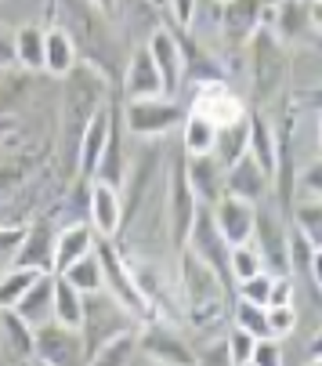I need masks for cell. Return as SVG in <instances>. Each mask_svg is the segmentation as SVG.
Wrapping results in <instances>:
<instances>
[{
    "mask_svg": "<svg viewBox=\"0 0 322 366\" xmlns=\"http://www.w3.org/2000/svg\"><path fill=\"white\" fill-rule=\"evenodd\" d=\"M15 134V120H8L4 113H0V142H4V138H11Z\"/></svg>",
    "mask_w": 322,
    "mask_h": 366,
    "instance_id": "obj_50",
    "label": "cell"
},
{
    "mask_svg": "<svg viewBox=\"0 0 322 366\" xmlns=\"http://www.w3.org/2000/svg\"><path fill=\"white\" fill-rule=\"evenodd\" d=\"M109 120H113V102H105V106L84 124L80 138H76V174L84 182L94 178V167H98V156L105 149V138H109Z\"/></svg>",
    "mask_w": 322,
    "mask_h": 366,
    "instance_id": "obj_15",
    "label": "cell"
},
{
    "mask_svg": "<svg viewBox=\"0 0 322 366\" xmlns=\"http://www.w3.org/2000/svg\"><path fill=\"white\" fill-rule=\"evenodd\" d=\"M253 345H257V337H250L246 330L232 327V330H228V341H225L232 366H243V362H250V355H253Z\"/></svg>",
    "mask_w": 322,
    "mask_h": 366,
    "instance_id": "obj_42",
    "label": "cell"
},
{
    "mask_svg": "<svg viewBox=\"0 0 322 366\" xmlns=\"http://www.w3.org/2000/svg\"><path fill=\"white\" fill-rule=\"evenodd\" d=\"M246 44H250V55H253V91H257L261 102H268L279 91L283 73H286V59H283L279 36L272 29H257Z\"/></svg>",
    "mask_w": 322,
    "mask_h": 366,
    "instance_id": "obj_7",
    "label": "cell"
},
{
    "mask_svg": "<svg viewBox=\"0 0 322 366\" xmlns=\"http://www.w3.org/2000/svg\"><path fill=\"white\" fill-rule=\"evenodd\" d=\"M268 290H272V276H268V272H257V276H250V280L239 283V301L268 305Z\"/></svg>",
    "mask_w": 322,
    "mask_h": 366,
    "instance_id": "obj_43",
    "label": "cell"
},
{
    "mask_svg": "<svg viewBox=\"0 0 322 366\" xmlns=\"http://www.w3.org/2000/svg\"><path fill=\"white\" fill-rule=\"evenodd\" d=\"M196 211H199V199L188 185V174H185V152L171 160V174H167V229H171V243L174 250L185 247L188 239V229L196 222Z\"/></svg>",
    "mask_w": 322,
    "mask_h": 366,
    "instance_id": "obj_5",
    "label": "cell"
},
{
    "mask_svg": "<svg viewBox=\"0 0 322 366\" xmlns=\"http://www.w3.org/2000/svg\"><path fill=\"white\" fill-rule=\"evenodd\" d=\"M69 287H76L80 294H98L101 290V261H98V254L91 250V254H84L80 261H73V265L66 269V272H59Z\"/></svg>",
    "mask_w": 322,
    "mask_h": 366,
    "instance_id": "obj_34",
    "label": "cell"
},
{
    "mask_svg": "<svg viewBox=\"0 0 322 366\" xmlns=\"http://www.w3.org/2000/svg\"><path fill=\"white\" fill-rule=\"evenodd\" d=\"M210 218L218 225L221 239L228 247H243L253 239V222H257V203L236 199V196H221L218 203L210 207Z\"/></svg>",
    "mask_w": 322,
    "mask_h": 366,
    "instance_id": "obj_10",
    "label": "cell"
},
{
    "mask_svg": "<svg viewBox=\"0 0 322 366\" xmlns=\"http://www.w3.org/2000/svg\"><path fill=\"white\" fill-rule=\"evenodd\" d=\"M15 66L29 73L44 69V29L40 26H22L15 33Z\"/></svg>",
    "mask_w": 322,
    "mask_h": 366,
    "instance_id": "obj_32",
    "label": "cell"
},
{
    "mask_svg": "<svg viewBox=\"0 0 322 366\" xmlns=\"http://www.w3.org/2000/svg\"><path fill=\"white\" fill-rule=\"evenodd\" d=\"M286 265H290V272L304 276V280H308V287H311V294L318 297V290H322L318 247H315L308 236H301L297 229H293V232H286Z\"/></svg>",
    "mask_w": 322,
    "mask_h": 366,
    "instance_id": "obj_23",
    "label": "cell"
},
{
    "mask_svg": "<svg viewBox=\"0 0 322 366\" xmlns=\"http://www.w3.org/2000/svg\"><path fill=\"white\" fill-rule=\"evenodd\" d=\"M87 211H91V229L98 239H113L124 229V203H120V189H113V185L91 182Z\"/></svg>",
    "mask_w": 322,
    "mask_h": 366,
    "instance_id": "obj_16",
    "label": "cell"
},
{
    "mask_svg": "<svg viewBox=\"0 0 322 366\" xmlns=\"http://www.w3.org/2000/svg\"><path fill=\"white\" fill-rule=\"evenodd\" d=\"M55 225L51 222H33L29 229H22L19 250L11 269H33V272H51V257H55Z\"/></svg>",
    "mask_w": 322,
    "mask_h": 366,
    "instance_id": "obj_13",
    "label": "cell"
},
{
    "mask_svg": "<svg viewBox=\"0 0 322 366\" xmlns=\"http://www.w3.org/2000/svg\"><path fill=\"white\" fill-rule=\"evenodd\" d=\"M264 323H268V337H286L297 330V312L293 305H268L264 308Z\"/></svg>",
    "mask_w": 322,
    "mask_h": 366,
    "instance_id": "obj_39",
    "label": "cell"
},
{
    "mask_svg": "<svg viewBox=\"0 0 322 366\" xmlns=\"http://www.w3.org/2000/svg\"><path fill=\"white\" fill-rule=\"evenodd\" d=\"M33 359L44 366H87V348L76 327L47 320L33 327Z\"/></svg>",
    "mask_w": 322,
    "mask_h": 366,
    "instance_id": "obj_4",
    "label": "cell"
},
{
    "mask_svg": "<svg viewBox=\"0 0 322 366\" xmlns=\"http://www.w3.org/2000/svg\"><path fill=\"white\" fill-rule=\"evenodd\" d=\"M246 134H250V120H236V124H225L213 131V160H218L221 167H232L239 156L246 152Z\"/></svg>",
    "mask_w": 322,
    "mask_h": 366,
    "instance_id": "obj_30",
    "label": "cell"
},
{
    "mask_svg": "<svg viewBox=\"0 0 322 366\" xmlns=\"http://www.w3.org/2000/svg\"><path fill=\"white\" fill-rule=\"evenodd\" d=\"M178 44H181V80H188V84L225 80V73H221L218 62H213V55H206V51H203L192 36H185V40H178Z\"/></svg>",
    "mask_w": 322,
    "mask_h": 366,
    "instance_id": "obj_28",
    "label": "cell"
},
{
    "mask_svg": "<svg viewBox=\"0 0 322 366\" xmlns=\"http://www.w3.org/2000/svg\"><path fill=\"white\" fill-rule=\"evenodd\" d=\"M196 366H232L228 348H225V345H213V348H206L203 355H196Z\"/></svg>",
    "mask_w": 322,
    "mask_h": 366,
    "instance_id": "obj_48",
    "label": "cell"
},
{
    "mask_svg": "<svg viewBox=\"0 0 322 366\" xmlns=\"http://www.w3.org/2000/svg\"><path fill=\"white\" fill-rule=\"evenodd\" d=\"M15 66V36L4 29V26H0V69H11Z\"/></svg>",
    "mask_w": 322,
    "mask_h": 366,
    "instance_id": "obj_49",
    "label": "cell"
},
{
    "mask_svg": "<svg viewBox=\"0 0 322 366\" xmlns=\"http://www.w3.org/2000/svg\"><path fill=\"white\" fill-rule=\"evenodd\" d=\"M51 320L62 327H76L84 323V294L76 287H69L62 276H55V297H51Z\"/></svg>",
    "mask_w": 322,
    "mask_h": 366,
    "instance_id": "obj_31",
    "label": "cell"
},
{
    "mask_svg": "<svg viewBox=\"0 0 322 366\" xmlns=\"http://www.w3.org/2000/svg\"><path fill=\"white\" fill-rule=\"evenodd\" d=\"M185 174H188V185L196 192L199 203H218L225 196V167L213 160V156H185Z\"/></svg>",
    "mask_w": 322,
    "mask_h": 366,
    "instance_id": "obj_20",
    "label": "cell"
},
{
    "mask_svg": "<svg viewBox=\"0 0 322 366\" xmlns=\"http://www.w3.org/2000/svg\"><path fill=\"white\" fill-rule=\"evenodd\" d=\"M308 366H322V359H318V355H311V359H308Z\"/></svg>",
    "mask_w": 322,
    "mask_h": 366,
    "instance_id": "obj_53",
    "label": "cell"
},
{
    "mask_svg": "<svg viewBox=\"0 0 322 366\" xmlns=\"http://www.w3.org/2000/svg\"><path fill=\"white\" fill-rule=\"evenodd\" d=\"M196 8H199V0H171V15L181 29H188L196 22Z\"/></svg>",
    "mask_w": 322,
    "mask_h": 366,
    "instance_id": "obj_47",
    "label": "cell"
},
{
    "mask_svg": "<svg viewBox=\"0 0 322 366\" xmlns=\"http://www.w3.org/2000/svg\"><path fill=\"white\" fill-rule=\"evenodd\" d=\"M243 366H250V362H243Z\"/></svg>",
    "mask_w": 322,
    "mask_h": 366,
    "instance_id": "obj_58",
    "label": "cell"
},
{
    "mask_svg": "<svg viewBox=\"0 0 322 366\" xmlns=\"http://www.w3.org/2000/svg\"><path fill=\"white\" fill-rule=\"evenodd\" d=\"M218 26L232 47H243L264 26V0H221Z\"/></svg>",
    "mask_w": 322,
    "mask_h": 366,
    "instance_id": "obj_12",
    "label": "cell"
},
{
    "mask_svg": "<svg viewBox=\"0 0 322 366\" xmlns=\"http://www.w3.org/2000/svg\"><path fill=\"white\" fill-rule=\"evenodd\" d=\"M94 8H101V11H113V0H94Z\"/></svg>",
    "mask_w": 322,
    "mask_h": 366,
    "instance_id": "obj_52",
    "label": "cell"
},
{
    "mask_svg": "<svg viewBox=\"0 0 322 366\" xmlns=\"http://www.w3.org/2000/svg\"><path fill=\"white\" fill-rule=\"evenodd\" d=\"M163 94V84H159V73L149 59V51L138 47L131 62H127V73H124V98L127 102H138V98H159Z\"/></svg>",
    "mask_w": 322,
    "mask_h": 366,
    "instance_id": "obj_22",
    "label": "cell"
},
{
    "mask_svg": "<svg viewBox=\"0 0 322 366\" xmlns=\"http://www.w3.org/2000/svg\"><path fill=\"white\" fill-rule=\"evenodd\" d=\"M94 254H98V261H101V290L109 294L120 308H127L134 320H152V312H149V301H145V294L138 290V283H134V272H131V265H127V257L116 250V243L113 239H94Z\"/></svg>",
    "mask_w": 322,
    "mask_h": 366,
    "instance_id": "obj_3",
    "label": "cell"
},
{
    "mask_svg": "<svg viewBox=\"0 0 322 366\" xmlns=\"http://www.w3.org/2000/svg\"><path fill=\"white\" fill-rule=\"evenodd\" d=\"M127 366H159V362H152L149 355H141V352L134 348V355H131V362H127Z\"/></svg>",
    "mask_w": 322,
    "mask_h": 366,
    "instance_id": "obj_51",
    "label": "cell"
},
{
    "mask_svg": "<svg viewBox=\"0 0 322 366\" xmlns=\"http://www.w3.org/2000/svg\"><path fill=\"white\" fill-rule=\"evenodd\" d=\"M94 229L91 225H66L59 236H55V257H51V272H66L69 265H73V261H80L84 254H91L94 250Z\"/></svg>",
    "mask_w": 322,
    "mask_h": 366,
    "instance_id": "obj_24",
    "label": "cell"
},
{
    "mask_svg": "<svg viewBox=\"0 0 322 366\" xmlns=\"http://www.w3.org/2000/svg\"><path fill=\"white\" fill-rule=\"evenodd\" d=\"M264 4H276V0H264Z\"/></svg>",
    "mask_w": 322,
    "mask_h": 366,
    "instance_id": "obj_55",
    "label": "cell"
},
{
    "mask_svg": "<svg viewBox=\"0 0 322 366\" xmlns=\"http://www.w3.org/2000/svg\"><path fill=\"white\" fill-rule=\"evenodd\" d=\"M0 76H4V69H0Z\"/></svg>",
    "mask_w": 322,
    "mask_h": 366,
    "instance_id": "obj_57",
    "label": "cell"
},
{
    "mask_svg": "<svg viewBox=\"0 0 322 366\" xmlns=\"http://www.w3.org/2000/svg\"><path fill=\"white\" fill-rule=\"evenodd\" d=\"M131 355H134V330H124L113 341H105L98 352H91L87 366H127Z\"/></svg>",
    "mask_w": 322,
    "mask_h": 366,
    "instance_id": "obj_35",
    "label": "cell"
},
{
    "mask_svg": "<svg viewBox=\"0 0 322 366\" xmlns=\"http://www.w3.org/2000/svg\"><path fill=\"white\" fill-rule=\"evenodd\" d=\"M257 272H264V265H261V254H257L253 243H243V247L228 250V280L243 283V280H250Z\"/></svg>",
    "mask_w": 322,
    "mask_h": 366,
    "instance_id": "obj_36",
    "label": "cell"
},
{
    "mask_svg": "<svg viewBox=\"0 0 322 366\" xmlns=\"http://www.w3.org/2000/svg\"><path fill=\"white\" fill-rule=\"evenodd\" d=\"M185 134H181V149H185V156H206V152H213V127L206 117H199V113H185Z\"/></svg>",
    "mask_w": 322,
    "mask_h": 366,
    "instance_id": "obj_33",
    "label": "cell"
},
{
    "mask_svg": "<svg viewBox=\"0 0 322 366\" xmlns=\"http://www.w3.org/2000/svg\"><path fill=\"white\" fill-rule=\"evenodd\" d=\"M127 178V156H124V117H120V106H113V120H109V138H105V149L98 156V167H94V178L91 182H105L120 189Z\"/></svg>",
    "mask_w": 322,
    "mask_h": 366,
    "instance_id": "obj_18",
    "label": "cell"
},
{
    "mask_svg": "<svg viewBox=\"0 0 322 366\" xmlns=\"http://www.w3.org/2000/svg\"><path fill=\"white\" fill-rule=\"evenodd\" d=\"M51 297H55V272H40L29 283V290L15 301V312L29 327H40L51 320Z\"/></svg>",
    "mask_w": 322,
    "mask_h": 366,
    "instance_id": "obj_25",
    "label": "cell"
},
{
    "mask_svg": "<svg viewBox=\"0 0 322 366\" xmlns=\"http://www.w3.org/2000/svg\"><path fill=\"white\" fill-rule=\"evenodd\" d=\"M264 22L283 40H301L308 29L318 26V4L315 0H276V8L264 4Z\"/></svg>",
    "mask_w": 322,
    "mask_h": 366,
    "instance_id": "obj_11",
    "label": "cell"
},
{
    "mask_svg": "<svg viewBox=\"0 0 322 366\" xmlns=\"http://www.w3.org/2000/svg\"><path fill=\"white\" fill-rule=\"evenodd\" d=\"M181 120H185V109L178 106V102H171L167 94L127 102V113H124L127 131L138 134V138H159V134L174 131Z\"/></svg>",
    "mask_w": 322,
    "mask_h": 366,
    "instance_id": "obj_6",
    "label": "cell"
},
{
    "mask_svg": "<svg viewBox=\"0 0 322 366\" xmlns=\"http://www.w3.org/2000/svg\"><path fill=\"white\" fill-rule=\"evenodd\" d=\"M293 192H297V199L322 203V167H318V164H311L308 171H301V174H297V182H293Z\"/></svg>",
    "mask_w": 322,
    "mask_h": 366,
    "instance_id": "obj_41",
    "label": "cell"
},
{
    "mask_svg": "<svg viewBox=\"0 0 322 366\" xmlns=\"http://www.w3.org/2000/svg\"><path fill=\"white\" fill-rule=\"evenodd\" d=\"M250 366H283L279 341H276V337H257L253 355H250Z\"/></svg>",
    "mask_w": 322,
    "mask_h": 366,
    "instance_id": "obj_44",
    "label": "cell"
},
{
    "mask_svg": "<svg viewBox=\"0 0 322 366\" xmlns=\"http://www.w3.org/2000/svg\"><path fill=\"white\" fill-rule=\"evenodd\" d=\"M76 62H80V59H76V40H73V33L62 29V26L44 29V69L55 73V76H66Z\"/></svg>",
    "mask_w": 322,
    "mask_h": 366,
    "instance_id": "obj_27",
    "label": "cell"
},
{
    "mask_svg": "<svg viewBox=\"0 0 322 366\" xmlns=\"http://www.w3.org/2000/svg\"><path fill=\"white\" fill-rule=\"evenodd\" d=\"M268 305H293V283H290V276H272ZM268 305H264V308H268Z\"/></svg>",
    "mask_w": 322,
    "mask_h": 366,
    "instance_id": "obj_46",
    "label": "cell"
},
{
    "mask_svg": "<svg viewBox=\"0 0 322 366\" xmlns=\"http://www.w3.org/2000/svg\"><path fill=\"white\" fill-rule=\"evenodd\" d=\"M192 113L206 117L213 127H225L246 117L239 94L225 84V80H210V84H196V98H192Z\"/></svg>",
    "mask_w": 322,
    "mask_h": 366,
    "instance_id": "obj_9",
    "label": "cell"
},
{
    "mask_svg": "<svg viewBox=\"0 0 322 366\" xmlns=\"http://www.w3.org/2000/svg\"><path fill=\"white\" fill-rule=\"evenodd\" d=\"M268 178L250 156L243 152L232 167H225V196H236V199H246V203H261L268 196Z\"/></svg>",
    "mask_w": 322,
    "mask_h": 366,
    "instance_id": "obj_21",
    "label": "cell"
},
{
    "mask_svg": "<svg viewBox=\"0 0 322 366\" xmlns=\"http://www.w3.org/2000/svg\"><path fill=\"white\" fill-rule=\"evenodd\" d=\"M261 254V265L268 276H290L286 265V229L279 225V218L272 214H257L253 222V239H250Z\"/></svg>",
    "mask_w": 322,
    "mask_h": 366,
    "instance_id": "obj_14",
    "label": "cell"
},
{
    "mask_svg": "<svg viewBox=\"0 0 322 366\" xmlns=\"http://www.w3.org/2000/svg\"><path fill=\"white\" fill-rule=\"evenodd\" d=\"M145 51H149V59H152V66L159 73L163 94H174L181 87V44H178V36L171 29H152Z\"/></svg>",
    "mask_w": 322,
    "mask_h": 366,
    "instance_id": "obj_17",
    "label": "cell"
},
{
    "mask_svg": "<svg viewBox=\"0 0 322 366\" xmlns=\"http://www.w3.org/2000/svg\"><path fill=\"white\" fill-rule=\"evenodd\" d=\"M178 272H181V297H185L188 323L192 327L221 323L225 305H228V283H221V276L206 269L188 247L178 250Z\"/></svg>",
    "mask_w": 322,
    "mask_h": 366,
    "instance_id": "obj_1",
    "label": "cell"
},
{
    "mask_svg": "<svg viewBox=\"0 0 322 366\" xmlns=\"http://www.w3.org/2000/svg\"><path fill=\"white\" fill-rule=\"evenodd\" d=\"M0 355L11 366L33 362V327L19 316L15 308H0Z\"/></svg>",
    "mask_w": 322,
    "mask_h": 366,
    "instance_id": "obj_19",
    "label": "cell"
},
{
    "mask_svg": "<svg viewBox=\"0 0 322 366\" xmlns=\"http://www.w3.org/2000/svg\"><path fill=\"white\" fill-rule=\"evenodd\" d=\"M69 87H66V134L76 142L84 124L105 106V91H109V84H105V76L98 73V66L91 62H76L69 73H66Z\"/></svg>",
    "mask_w": 322,
    "mask_h": 366,
    "instance_id": "obj_2",
    "label": "cell"
},
{
    "mask_svg": "<svg viewBox=\"0 0 322 366\" xmlns=\"http://www.w3.org/2000/svg\"><path fill=\"white\" fill-rule=\"evenodd\" d=\"M156 171H159V152H156V149H149V152L141 156V160H138V167L124 178V185H127V199H120V203H124V225L138 218L141 199H145V192H149V185H152Z\"/></svg>",
    "mask_w": 322,
    "mask_h": 366,
    "instance_id": "obj_26",
    "label": "cell"
},
{
    "mask_svg": "<svg viewBox=\"0 0 322 366\" xmlns=\"http://www.w3.org/2000/svg\"><path fill=\"white\" fill-rule=\"evenodd\" d=\"M134 348L159 366H196V352L159 320H145V327L134 334Z\"/></svg>",
    "mask_w": 322,
    "mask_h": 366,
    "instance_id": "obj_8",
    "label": "cell"
},
{
    "mask_svg": "<svg viewBox=\"0 0 322 366\" xmlns=\"http://www.w3.org/2000/svg\"><path fill=\"white\" fill-rule=\"evenodd\" d=\"M0 366H11V362H0Z\"/></svg>",
    "mask_w": 322,
    "mask_h": 366,
    "instance_id": "obj_56",
    "label": "cell"
},
{
    "mask_svg": "<svg viewBox=\"0 0 322 366\" xmlns=\"http://www.w3.org/2000/svg\"><path fill=\"white\" fill-rule=\"evenodd\" d=\"M19 239H22V229H4L0 225V272L11 269V261H15V250H19Z\"/></svg>",
    "mask_w": 322,
    "mask_h": 366,
    "instance_id": "obj_45",
    "label": "cell"
},
{
    "mask_svg": "<svg viewBox=\"0 0 322 366\" xmlns=\"http://www.w3.org/2000/svg\"><path fill=\"white\" fill-rule=\"evenodd\" d=\"M29 366H44V362H36V359H33V362H29Z\"/></svg>",
    "mask_w": 322,
    "mask_h": 366,
    "instance_id": "obj_54",
    "label": "cell"
},
{
    "mask_svg": "<svg viewBox=\"0 0 322 366\" xmlns=\"http://www.w3.org/2000/svg\"><path fill=\"white\" fill-rule=\"evenodd\" d=\"M250 120V134H246V156L272 178L276 171V131L268 127L264 117H246Z\"/></svg>",
    "mask_w": 322,
    "mask_h": 366,
    "instance_id": "obj_29",
    "label": "cell"
},
{
    "mask_svg": "<svg viewBox=\"0 0 322 366\" xmlns=\"http://www.w3.org/2000/svg\"><path fill=\"white\" fill-rule=\"evenodd\" d=\"M293 218H297V232L308 236L315 247H322V203L297 199L293 203Z\"/></svg>",
    "mask_w": 322,
    "mask_h": 366,
    "instance_id": "obj_38",
    "label": "cell"
},
{
    "mask_svg": "<svg viewBox=\"0 0 322 366\" xmlns=\"http://www.w3.org/2000/svg\"><path fill=\"white\" fill-rule=\"evenodd\" d=\"M40 272H33V269H4L0 272V308H15V301L29 290V283Z\"/></svg>",
    "mask_w": 322,
    "mask_h": 366,
    "instance_id": "obj_37",
    "label": "cell"
},
{
    "mask_svg": "<svg viewBox=\"0 0 322 366\" xmlns=\"http://www.w3.org/2000/svg\"><path fill=\"white\" fill-rule=\"evenodd\" d=\"M236 327L246 330L250 337H268V323H264V305H250L239 301L236 305Z\"/></svg>",
    "mask_w": 322,
    "mask_h": 366,
    "instance_id": "obj_40",
    "label": "cell"
}]
</instances>
